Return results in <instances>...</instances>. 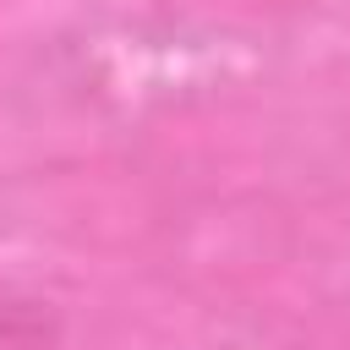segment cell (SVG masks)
I'll return each mask as SVG.
<instances>
[{
	"mask_svg": "<svg viewBox=\"0 0 350 350\" xmlns=\"http://www.w3.org/2000/svg\"><path fill=\"white\" fill-rule=\"evenodd\" d=\"M49 339H55V317L27 295L0 290V350H44Z\"/></svg>",
	"mask_w": 350,
	"mask_h": 350,
	"instance_id": "obj_1",
	"label": "cell"
}]
</instances>
